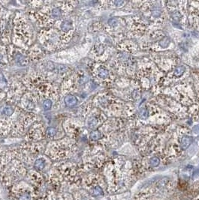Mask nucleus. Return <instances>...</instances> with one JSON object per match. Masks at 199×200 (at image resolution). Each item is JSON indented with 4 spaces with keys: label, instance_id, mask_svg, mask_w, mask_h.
I'll list each match as a JSON object with an SVG mask.
<instances>
[{
    "label": "nucleus",
    "instance_id": "7",
    "mask_svg": "<svg viewBox=\"0 0 199 200\" xmlns=\"http://www.w3.org/2000/svg\"><path fill=\"white\" fill-rule=\"evenodd\" d=\"M13 113V109L11 107H5L3 109V113L6 116H11Z\"/></svg>",
    "mask_w": 199,
    "mask_h": 200
},
{
    "label": "nucleus",
    "instance_id": "2",
    "mask_svg": "<svg viewBox=\"0 0 199 200\" xmlns=\"http://www.w3.org/2000/svg\"><path fill=\"white\" fill-rule=\"evenodd\" d=\"M44 166H45V163L42 159H38L34 163V167L38 170H43Z\"/></svg>",
    "mask_w": 199,
    "mask_h": 200
},
{
    "label": "nucleus",
    "instance_id": "6",
    "mask_svg": "<svg viewBox=\"0 0 199 200\" xmlns=\"http://www.w3.org/2000/svg\"><path fill=\"white\" fill-rule=\"evenodd\" d=\"M47 135L49 136H54L55 135V133H56V130H55V128H47Z\"/></svg>",
    "mask_w": 199,
    "mask_h": 200
},
{
    "label": "nucleus",
    "instance_id": "8",
    "mask_svg": "<svg viewBox=\"0 0 199 200\" xmlns=\"http://www.w3.org/2000/svg\"><path fill=\"white\" fill-rule=\"evenodd\" d=\"M101 136V134L98 133V132H93V133L91 134V137L93 139H99Z\"/></svg>",
    "mask_w": 199,
    "mask_h": 200
},
{
    "label": "nucleus",
    "instance_id": "12",
    "mask_svg": "<svg viewBox=\"0 0 199 200\" xmlns=\"http://www.w3.org/2000/svg\"><path fill=\"white\" fill-rule=\"evenodd\" d=\"M2 55L0 54V62L2 61Z\"/></svg>",
    "mask_w": 199,
    "mask_h": 200
},
{
    "label": "nucleus",
    "instance_id": "4",
    "mask_svg": "<svg viewBox=\"0 0 199 200\" xmlns=\"http://www.w3.org/2000/svg\"><path fill=\"white\" fill-rule=\"evenodd\" d=\"M52 15L54 18H59L61 16V10L59 8H55L52 11Z\"/></svg>",
    "mask_w": 199,
    "mask_h": 200
},
{
    "label": "nucleus",
    "instance_id": "11",
    "mask_svg": "<svg viewBox=\"0 0 199 200\" xmlns=\"http://www.w3.org/2000/svg\"><path fill=\"white\" fill-rule=\"evenodd\" d=\"M20 199V200H28L29 199V196H28V194L25 193V194H23V196H21Z\"/></svg>",
    "mask_w": 199,
    "mask_h": 200
},
{
    "label": "nucleus",
    "instance_id": "9",
    "mask_svg": "<svg viewBox=\"0 0 199 200\" xmlns=\"http://www.w3.org/2000/svg\"><path fill=\"white\" fill-rule=\"evenodd\" d=\"M107 75H108V73H107L106 71H105V70H101V72H100V76H101V77H103V78L106 77Z\"/></svg>",
    "mask_w": 199,
    "mask_h": 200
},
{
    "label": "nucleus",
    "instance_id": "1",
    "mask_svg": "<svg viewBox=\"0 0 199 200\" xmlns=\"http://www.w3.org/2000/svg\"><path fill=\"white\" fill-rule=\"evenodd\" d=\"M65 102L67 107H73L77 103V99L74 96L68 95L65 98Z\"/></svg>",
    "mask_w": 199,
    "mask_h": 200
},
{
    "label": "nucleus",
    "instance_id": "3",
    "mask_svg": "<svg viewBox=\"0 0 199 200\" xmlns=\"http://www.w3.org/2000/svg\"><path fill=\"white\" fill-rule=\"evenodd\" d=\"M71 27H72V24H71V22L69 20L65 21L61 26V28L63 31L70 30L71 29Z\"/></svg>",
    "mask_w": 199,
    "mask_h": 200
},
{
    "label": "nucleus",
    "instance_id": "10",
    "mask_svg": "<svg viewBox=\"0 0 199 200\" xmlns=\"http://www.w3.org/2000/svg\"><path fill=\"white\" fill-rule=\"evenodd\" d=\"M101 193H102V190H101L100 187H96V188L94 190V193L95 195L101 194Z\"/></svg>",
    "mask_w": 199,
    "mask_h": 200
},
{
    "label": "nucleus",
    "instance_id": "5",
    "mask_svg": "<svg viewBox=\"0 0 199 200\" xmlns=\"http://www.w3.org/2000/svg\"><path fill=\"white\" fill-rule=\"evenodd\" d=\"M52 104H53V103H52V101L50 100H46V101H44V103H43L44 109L45 110H49V109L52 107Z\"/></svg>",
    "mask_w": 199,
    "mask_h": 200
}]
</instances>
